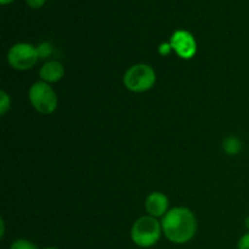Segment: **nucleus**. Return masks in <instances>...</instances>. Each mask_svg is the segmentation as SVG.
<instances>
[{"instance_id":"f257e3e1","label":"nucleus","mask_w":249,"mask_h":249,"mask_svg":"<svg viewBox=\"0 0 249 249\" xmlns=\"http://www.w3.org/2000/svg\"><path fill=\"white\" fill-rule=\"evenodd\" d=\"M162 230L165 237L173 243L182 245L194 238L197 231V220L195 214L185 207H177L163 216Z\"/></svg>"},{"instance_id":"f03ea898","label":"nucleus","mask_w":249,"mask_h":249,"mask_svg":"<svg viewBox=\"0 0 249 249\" xmlns=\"http://www.w3.org/2000/svg\"><path fill=\"white\" fill-rule=\"evenodd\" d=\"M162 224L151 215L139 218L131 228V240L141 248H150L160 241Z\"/></svg>"},{"instance_id":"7ed1b4c3","label":"nucleus","mask_w":249,"mask_h":249,"mask_svg":"<svg viewBox=\"0 0 249 249\" xmlns=\"http://www.w3.org/2000/svg\"><path fill=\"white\" fill-rule=\"evenodd\" d=\"M156 83V72L150 65L138 63L129 68L123 77V84L133 92H145Z\"/></svg>"},{"instance_id":"20e7f679","label":"nucleus","mask_w":249,"mask_h":249,"mask_svg":"<svg viewBox=\"0 0 249 249\" xmlns=\"http://www.w3.org/2000/svg\"><path fill=\"white\" fill-rule=\"evenodd\" d=\"M29 101L36 112L41 114H51L57 108V95L50 84L43 82H36L28 91Z\"/></svg>"},{"instance_id":"39448f33","label":"nucleus","mask_w":249,"mask_h":249,"mask_svg":"<svg viewBox=\"0 0 249 249\" xmlns=\"http://www.w3.org/2000/svg\"><path fill=\"white\" fill-rule=\"evenodd\" d=\"M39 55L36 48L28 43H17L7 53V62L14 70H31L38 62Z\"/></svg>"},{"instance_id":"423d86ee","label":"nucleus","mask_w":249,"mask_h":249,"mask_svg":"<svg viewBox=\"0 0 249 249\" xmlns=\"http://www.w3.org/2000/svg\"><path fill=\"white\" fill-rule=\"evenodd\" d=\"M170 44L177 55L184 60H191L197 53L196 39L187 31L175 32L170 38Z\"/></svg>"},{"instance_id":"0eeeda50","label":"nucleus","mask_w":249,"mask_h":249,"mask_svg":"<svg viewBox=\"0 0 249 249\" xmlns=\"http://www.w3.org/2000/svg\"><path fill=\"white\" fill-rule=\"evenodd\" d=\"M168 207H169V201L168 197L162 192H152L147 196L145 201V208L148 215L153 218H160L164 216L168 213Z\"/></svg>"},{"instance_id":"6e6552de","label":"nucleus","mask_w":249,"mask_h":249,"mask_svg":"<svg viewBox=\"0 0 249 249\" xmlns=\"http://www.w3.org/2000/svg\"><path fill=\"white\" fill-rule=\"evenodd\" d=\"M63 75H65V67L58 61H49V62L44 63L43 67L39 71V77L48 84L58 82L62 79Z\"/></svg>"},{"instance_id":"1a4fd4ad","label":"nucleus","mask_w":249,"mask_h":249,"mask_svg":"<svg viewBox=\"0 0 249 249\" xmlns=\"http://www.w3.org/2000/svg\"><path fill=\"white\" fill-rule=\"evenodd\" d=\"M223 148L228 155L236 156L242 151V142L236 136H230V138H228L224 141Z\"/></svg>"},{"instance_id":"9d476101","label":"nucleus","mask_w":249,"mask_h":249,"mask_svg":"<svg viewBox=\"0 0 249 249\" xmlns=\"http://www.w3.org/2000/svg\"><path fill=\"white\" fill-rule=\"evenodd\" d=\"M36 51H38L39 58H48L49 56L53 55V48L49 41H43V43L36 46Z\"/></svg>"},{"instance_id":"9b49d317","label":"nucleus","mask_w":249,"mask_h":249,"mask_svg":"<svg viewBox=\"0 0 249 249\" xmlns=\"http://www.w3.org/2000/svg\"><path fill=\"white\" fill-rule=\"evenodd\" d=\"M10 106H11V99L4 90H1L0 91V114L5 116L10 109Z\"/></svg>"},{"instance_id":"f8f14e48","label":"nucleus","mask_w":249,"mask_h":249,"mask_svg":"<svg viewBox=\"0 0 249 249\" xmlns=\"http://www.w3.org/2000/svg\"><path fill=\"white\" fill-rule=\"evenodd\" d=\"M10 249H38L36 245L27 240H17L11 245Z\"/></svg>"},{"instance_id":"ddd939ff","label":"nucleus","mask_w":249,"mask_h":249,"mask_svg":"<svg viewBox=\"0 0 249 249\" xmlns=\"http://www.w3.org/2000/svg\"><path fill=\"white\" fill-rule=\"evenodd\" d=\"M173 50V46L170 43H162L160 45V48H158V53H160V55L162 56H168L170 53H172Z\"/></svg>"},{"instance_id":"4468645a","label":"nucleus","mask_w":249,"mask_h":249,"mask_svg":"<svg viewBox=\"0 0 249 249\" xmlns=\"http://www.w3.org/2000/svg\"><path fill=\"white\" fill-rule=\"evenodd\" d=\"M237 248L238 249H249V232L245 233V235L240 238Z\"/></svg>"},{"instance_id":"2eb2a0df","label":"nucleus","mask_w":249,"mask_h":249,"mask_svg":"<svg viewBox=\"0 0 249 249\" xmlns=\"http://www.w3.org/2000/svg\"><path fill=\"white\" fill-rule=\"evenodd\" d=\"M44 2H45V0H27V4L33 9H39V7L43 6Z\"/></svg>"},{"instance_id":"dca6fc26","label":"nucleus","mask_w":249,"mask_h":249,"mask_svg":"<svg viewBox=\"0 0 249 249\" xmlns=\"http://www.w3.org/2000/svg\"><path fill=\"white\" fill-rule=\"evenodd\" d=\"M12 0H0V2H1L2 5H6V4H9V2H11Z\"/></svg>"},{"instance_id":"f3484780","label":"nucleus","mask_w":249,"mask_h":249,"mask_svg":"<svg viewBox=\"0 0 249 249\" xmlns=\"http://www.w3.org/2000/svg\"><path fill=\"white\" fill-rule=\"evenodd\" d=\"M246 228H247L248 229V230H249V215L247 216V219H246Z\"/></svg>"},{"instance_id":"a211bd4d","label":"nucleus","mask_w":249,"mask_h":249,"mask_svg":"<svg viewBox=\"0 0 249 249\" xmlns=\"http://www.w3.org/2000/svg\"><path fill=\"white\" fill-rule=\"evenodd\" d=\"M44 249H57V248H53V247H49V248H44Z\"/></svg>"}]
</instances>
